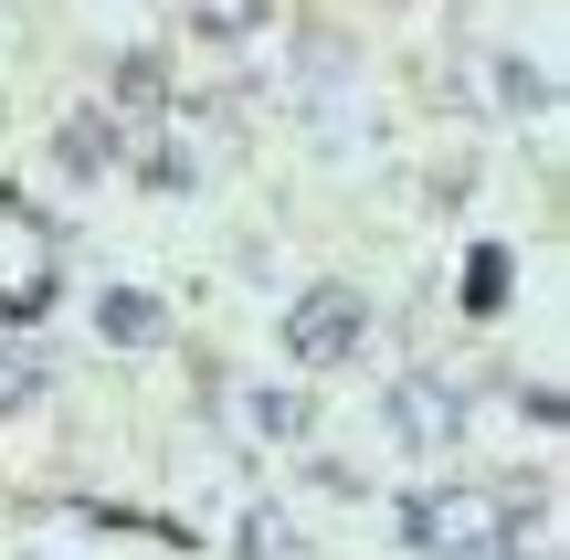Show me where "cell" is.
Here are the masks:
<instances>
[{
  "label": "cell",
  "instance_id": "cell-1",
  "mask_svg": "<svg viewBox=\"0 0 570 560\" xmlns=\"http://www.w3.org/2000/svg\"><path fill=\"white\" fill-rule=\"evenodd\" d=\"M338 338H360V296H317L296 317V350H338Z\"/></svg>",
  "mask_w": 570,
  "mask_h": 560
}]
</instances>
